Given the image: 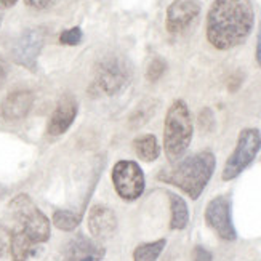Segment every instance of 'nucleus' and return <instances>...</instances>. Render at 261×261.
<instances>
[{
	"label": "nucleus",
	"instance_id": "nucleus-28",
	"mask_svg": "<svg viewBox=\"0 0 261 261\" xmlns=\"http://www.w3.org/2000/svg\"><path fill=\"white\" fill-rule=\"evenodd\" d=\"M79 261H99V256L98 255H87V256L81 258Z\"/></svg>",
	"mask_w": 261,
	"mask_h": 261
},
{
	"label": "nucleus",
	"instance_id": "nucleus-24",
	"mask_svg": "<svg viewBox=\"0 0 261 261\" xmlns=\"http://www.w3.org/2000/svg\"><path fill=\"white\" fill-rule=\"evenodd\" d=\"M24 4L28 7H31V8L43 10V8H47L51 4V0H24Z\"/></svg>",
	"mask_w": 261,
	"mask_h": 261
},
{
	"label": "nucleus",
	"instance_id": "nucleus-8",
	"mask_svg": "<svg viewBox=\"0 0 261 261\" xmlns=\"http://www.w3.org/2000/svg\"><path fill=\"white\" fill-rule=\"evenodd\" d=\"M130 81V69L127 63L120 58H108L99 64L95 85L105 95H116Z\"/></svg>",
	"mask_w": 261,
	"mask_h": 261
},
{
	"label": "nucleus",
	"instance_id": "nucleus-21",
	"mask_svg": "<svg viewBox=\"0 0 261 261\" xmlns=\"http://www.w3.org/2000/svg\"><path fill=\"white\" fill-rule=\"evenodd\" d=\"M10 241H11V231H8L5 226L0 224V258L10 250Z\"/></svg>",
	"mask_w": 261,
	"mask_h": 261
},
{
	"label": "nucleus",
	"instance_id": "nucleus-17",
	"mask_svg": "<svg viewBox=\"0 0 261 261\" xmlns=\"http://www.w3.org/2000/svg\"><path fill=\"white\" fill-rule=\"evenodd\" d=\"M82 221V217L71 210H56L53 213V224L61 231H74Z\"/></svg>",
	"mask_w": 261,
	"mask_h": 261
},
{
	"label": "nucleus",
	"instance_id": "nucleus-23",
	"mask_svg": "<svg viewBox=\"0 0 261 261\" xmlns=\"http://www.w3.org/2000/svg\"><path fill=\"white\" fill-rule=\"evenodd\" d=\"M199 120H200V127L202 128H212L213 123H215V119H213V114L210 109H203L199 116Z\"/></svg>",
	"mask_w": 261,
	"mask_h": 261
},
{
	"label": "nucleus",
	"instance_id": "nucleus-15",
	"mask_svg": "<svg viewBox=\"0 0 261 261\" xmlns=\"http://www.w3.org/2000/svg\"><path fill=\"white\" fill-rule=\"evenodd\" d=\"M133 151L141 161L154 162L161 155V146H159V141L152 133H146L136 136L133 140Z\"/></svg>",
	"mask_w": 261,
	"mask_h": 261
},
{
	"label": "nucleus",
	"instance_id": "nucleus-18",
	"mask_svg": "<svg viewBox=\"0 0 261 261\" xmlns=\"http://www.w3.org/2000/svg\"><path fill=\"white\" fill-rule=\"evenodd\" d=\"M155 108H157V103L152 99H149V101H144V103L138 109H135L133 116L130 119V122L133 123V127L144 125V122L152 117V114L155 112Z\"/></svg>",
	"mask_w": 261,
	"mask_h": 261
},
{
	"label": "nucleus",
	"instance_id": "nucleus-20",
	"mask_svg": "<svg viewBox=\"0 0 261 261\" xmlns=\"http://www.w3.org/2000/svg\"><path fill=\"white\" fill-rule=\"evenodd\" d=\"M60 42L63 45H71V47L79 45L82 42V29L81 28H71V29L63 31L61 36H60Z\"/></svg>",
	"mask_w": 261,
	"mask_h": 261
},
{
	"label": "nucleus",
	"instance_id": "nucleus-5",
	"mask_svg": "<svg viewBox=\"0 0 261 261\" xmlns=\"http://www.w3.org/2000/svg\"><path fill=\"white\" fill-rule=\"evenodd\" d=\"M261 149V133L258 128H244L239 133L232 154L223 168V181H231L252 165Z\"/></svg>",
	"mask_w": 261,
	"mask_h": 261
},
{
	"label": "nucleus",
	"instance_id": "nucleus-25",
	"mask_svg": "<svg viewBox=\"0 0 261 261\" xmlns=\"http://www.w3.org/2000/svg\"><path fill=\"white\" fill-rule=\"evenodd\" d=\"M255 56H256L258 64L261 66V21H259V28H258V39H256V51H255Z\"/></svg>",
	"mask_w": 261,
	"mask_h": 261
},
{
	"label": "nucleus",
	"instance_id": "nucleus-1",
	"mask_svg": "<svg viewBox=\"0 0 261 261\" xmlns=\"http://www.w3.org/2000/svg\"><path fill=\"white\" fill-rule=\"evenodd\" d=\"M253 26L250 0H215L207 13V40L217 50H231L248 39Z\"/></svg>",
	"mask_w": 261,
	"mask_h": 261
},
{
	"label": "nucleus",
	"instance_id": "nucleus-6",
	"mask_svg": "<svg viewBox=\"0 0 261 261\" xmlns=\"http://www.w3.org/2000/svg\"><path fill=\"white\" fill-rule=\"evenodd\" d=\"M112 185L122 200L133 202L140 199L146 188V179L141 167L135 161H119L111 172Z\"/></svg>",
	"mask_w": 261,
	"mask_h": 261
},
{
	"label": "nucleus",
	"instance_id": "nucleus-26",
	"mask_svg": "<svg viewBox=\"0 0 261 261\" xmlns=\"http://www.w3.org/2000/svg\"><path fill=\"white\" fill-rule=\"evenodd\" d=\"M5 81H7V66L2 60H0V88L4 87Z\"/></svg>",
	"mask_w": 261,
	"mask_h": 261
},
{
	"label": "nucleus",
	"instance_id": "nucleus-14",
	"mask_svg": "<svg viewBox=\"0 0 261 261\" xmlns=\"http://www.w3.org/2000/svg\"><path fill=\"white\" fill-rule=\"evenodd\" d=\"M170 199V229L181 231L185 229L189 223V208L186 200L175 194V192H168Z\"/></svg>",
	"mask_w": 261,
	"mask_h": 261
},
{
	"label": "nucleus",
	"instance_id": "nucleus-27",
	"mask_svg": "<svg viewBox=\"0 0 261 261\" xmlns=\"http://www.w3.org/2000/svg\"><path fill=\"white\" fill-rule=\"evenodd\" d=\"M18 0H0V8L2 10H7V8H11Z\"/></svg>",
	"mask_w": 261,
	"mask_h": 261
},
{
	"label": "nucleus",
	"instance_id": "nucleus-4",
	"mask_svg": "<svg viewBox=\"0 0 261 261\" xmlns=\"http://www.w3.org/2000/svg\"><path fill=\"white\" fill-rule=\"evenodd\" d=\"M10 210L16 218L13 232L24 237L34 247L50 239V221L28 194H19L10 202Z\"/></svg>",
	"mask_w": 261,
	"mask_h": 261
},
{
	"label": "nucleus",
	"instance_id": "nucleus-16",
	"mask_svg": "<svg viewBox=\"0 0 261 261\" xmlns=\"http://www.w3.org/2000/svg\"><path fill=\"white\" fill-rule=\"evenodd\" d=\"M167 245L165 239H157L154 242H146L135 248L133 261H157Z\"/></svg>",
	"mask_w": 261,
	"mask_h": 261
},
{
	"label": "nucleus",
	"instance_id": "nucleus-10",
	"mask_svg": "<svg viewBox=\"0 0 261 261\" xmlns=\"http://www.w3.org/2000/svg\"><path fill=\"white\" fill-rule=\"evenodd\" d=\"M202 5L199 0H173L167 8L165 28L170 34L186 31L200 15Z\"/></svg>",
	"mask_w": 261,
	"mask_h": 261
},
{
	"label": "nucleus",
	"instance_id": "nucleus-9",
	"mask_svg": "<svg viewBox=\"0 0 261 261\" xmlns=\"http://www.w3.org/2000/svg\"><path fill=\"white\" fill-rule=\"evenodd\" d=\"M45 42V32L40 28H32V29H26L21 34L19 39L16 40V43L13 45V60L28 67V69L34 71L36 69V63L37 58L42 51Z\"/></svg>",
	"mask_w": 261,
	"mask_h": 261
},
{
	"label": "nucleus",
	"instance_id": "nucleus-22",
	"mask_svg": "<svg viewBox=\"0 0 261 261\" xmlns=\"http://www.w3.org/2000/svg\"><path fill=\"white\" fill-rule=\"evenodd\" d=\"M192 259H194V261H212L213 255L207 250V248L197 245L194 248V252H192Z\"/></svg>",
	"mask_w": 261,
	"mask_h": 261
},
{
	"label": "nucleus",
	"instance_id": "nucleus-2",
	"mask_svg": "<svg viewBox=\"0 0 261 261\" xmlns=\"http://www.w3.org/2000/svg\"><path fill=\"white\" fill-rule=\"evenodd\" d=\"M217 167V157L208 149L192 154L173 167L159 172L157 179L181 189L188 197L197 200L207 188Z\"/></svg>",
	"mask_w": 261,
	"mask_h": 261
},
{
	"label": "nucleus",
	"instance_id": "nucleus-3",
	"mask_svg": "<svg viewBox=\"0 0 261 261\" xmlns=\"http://www.w3.org/2000/svg\"><path fill=\"white\" fill-rule=\"evenodd\" d=\"M192 135H194V122H192L191 109L185 99H175L170 105L165 123H164V152L168 162H178L189 149Z\"/></svg>",
	"mask_w": 261,
	"mask_h": 261
},
{
	"label": "nucleus",
	"instance_id": "nucleus-19",
	"mask_svg": "<svg viewBox=\"0 0 261 261\" xmlns=\"http://www.w3.org/2000/svg\"><path fill=\"white\" fill-rule=\"evenodd\" d=\"M167 69V63L162 58H154L149 66H147V71H146V77L149 82H157L159 79L164 75Z\"/></svg>",
	"mask_w": 261,
	"mask_h": 261
},
{
	"label": "nucleus",
	"instance_id": "nucleus-7",
	"mask_svg": "<svg viewBox=\"0 0 261 261\" xmlns=\"http://www.w3.org/2000/svg\"><path fill=\"white\" fill-rule=\"evenodd\" d=\"M205 223L217 232L220 239L232 242L237 239V231L232 223L231 200L228 196H217L208 202L205 208Z\"/></svg>",
	"mask_w": 261,
	"mask_h": 261
},
{
	"label": "nucleus",
	"instance_id": "nucleus-11",
	"mask_svg": "<svg viewBox=\"0 0 261 261\" xmlns=\"http://www.w3.org/2000/svg\"><path fill=\"white\" fill-rule=\"evenodd\" d=\"M77 111H79V106H77L75 98L72 95H64L58 101V105H56L53 114L50 117L47 133L50 136H55V138L66 133L74 123L77 117Z\"/></svg>",
	"mask_w": 261,
	"mask_h": 261
},
{
	"label": "nucleus",
	"instance_id": "nucleus-29",
	"mask_svg": "<svg viewBox=\"0 0 261 261\" xmlns=\"http://www.w3.org/2000/svg\"><path fill=\"white\" fill-rule=\"evenodd\" d=\"M0 22H2V15H0Z\"/></svg>",
	"mask_w": 261,
	"mask_h": 261
},
{
	"label": "nucleus",
	"instance_id": "nucleus-12",
	"mask_svg": "<svg viewBox=\"0 0 261 261\" xmlns=\"http://www.w3.org/2000/svg\"><path fill=\"white\" fill-rule=\"evenodd\" d=\"M88 231L95 239L105 241L116 232L117 218L116 213L106 205H95L88 213Z\"/></svg>",
	"mask_w": 261,
	"mask_h": 261
},
{
	"label": "nucleus",
	"instance_id": "nucleus-13",
	"mask_svg": "<svg viewBox=\"0 0 261 261\" xmlns=\"http://www.w3.org/2000/svg\"><path fill=\"white\" fill-rule=\"evenodd\" d=\"M32 105L34 95L29 90H16V92L10 93L4 99L2 106H0V112L7 120H19L29 114Z\"/></svg>",
	"mask_w": 261,
	"mask_h": 261
}]
</instances>
